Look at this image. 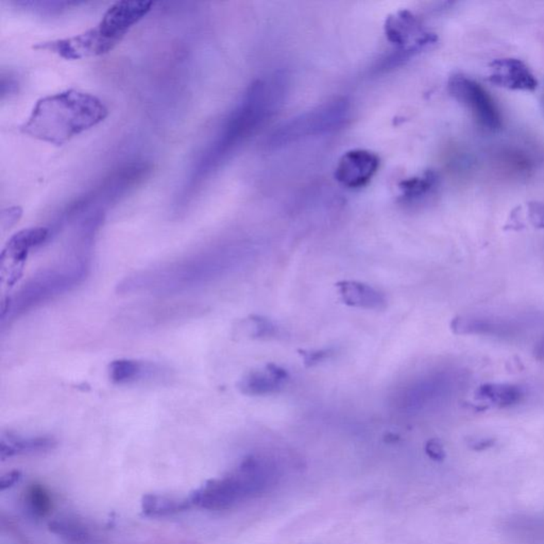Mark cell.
Returning <instances> with one entry per match:
<instances>
[{
  "instance_id": "ac0fdd59",
  "label": "cell",
  "mask_w": 544,
  "mask_h": 544,
  "mask_svg": "<svg viewBox=\"0 0 544 544\" xmlns=\"http://www.w3.org/2000/svg\"><path fill=\"white\" fill-rule=\"evenodd\" d=\"M193 506L190 498H176L164 494H146L141 498V510L144 515L153 518L172 516L188 510Z\"/></svg>"
},
{
  "instance_id": "d4e9b609",
  "label": "cell",
  "mask_w": 544,
  "mask_h": 544,
  "mask_svg": "<svg viewBox=\"0 0 544 544\" xmlns=\"http://www.w3.org/2000/svg\"><path fill=\"white\" fill-rule=\"evenodd\" d=\"M249 321L251 323V335L253 337H269L276 334V326L265 318L252 316Z\"/></svg>"
},
{
  "instance_id": "30bf717a",
  "label": "cell",
  "mask_w": 544,
  "mask_h": 544,
  "mask_svg": "<svg viewBox=\"0 0 544 544\" xmlns=\"http://www.w3.org/2000/svg\"><path fill=\"white\" fill-rule=\"evenodd\" d=\"M379 159L369 150L354 149L344 153L335 169L338 183L348 188H361L367 186L377 174Z\"/></svg>"
},
{
  "instance_id": "3957f363",
  "label": "cell",
  "mask_w": 544,
  "mask_h": 544,
  "mask_svg": "<svg viewBox=\"0 0 544 544\" xmlns=\"http://www.w3.org/2000/svg\"><path fill=\"white\" fill-rule=\"evenodd\" d=\"M108 115V106L97 96L69 88L38 100L20 131L38 141L62 146L102 124Z\"/></svg>"
},
{
  "instance_id": "277c9868",
  "label": "cell",
  "mask_w": 544,
  "mask_h": 544,
  "mask_svg": "<svg viewBox=\"0 0 544 544\" xmlns=\"http://www.w3.org/2000/svg\"><path fill=\"white\" fill-rule=\"evenodd\" d=\"M153 6V1H117L93 28L71 38L39 43L34 48L49 51L65 60L106 55L124 40L132 27L143 20Z\"/></svg>"
},
{
  "instance_id": "7402d4cb",
  "label": "cell",
  "mask_w": 544,
  "mask_h": 544,
  "mask_svg": "<svg viewBox=\"0 0 544 544\" xmlns=\"http://www.w3.org/2000/svg\"><path fill=\"white\" fill-rule=\"evenodd\" d=\"M49 529L51 533L73 544H90L93 541V535L90 529L82 523L71 519L53 521L49 524Z\"/></svg>"
},
{
  "instance_id": "d6986e66",
  "label": "cell",
  "mask_w": 544,
  "mask_h": 544,
  "mask_svg": "<svg viewBox=\"0 0 544 544\" xmlns=\"http://www.w3.org/2000/svg\"><path fill=\"white\" fill-rule=\"evenodd\" d=\"M478 399L505 408L516 405L522 400L523 391L519 386L512 384H484L476 391Z\"/></svg>"
},
{
  "instance_id": "ba28073f",
  "label": "cell",
  "mask_w": 544,
  "mask_h": 544,
  "mask_svg": "<svg viewBox=\"0 0 544 544\" xmlns=\"http://www.w3.org/2000/svg\"><path fill=\"white\" fill-rule=\"evenodd\" d=\"M149 170V166L144 163L129 164L115 170L110 176L104 178L95 188L84 196L76 199L67 207L59 221L55 223V231L59 227L83 218L85 214H90V209L94 207L98 209L100 205L109 204L115 199L126 194L129 190L141 183L144 178L147 176Z\"/></svg>"
},
{
  "instance_id": "7a4b0ae2",
  "label": "cell",
  "mask_w": 544,
  "mask_h": 544,
  "mask_svg": "<svg viewBox=\"0 0 544 544\" xmlns=\"http://www.w3.org/2000/svg\"><path fill=\"white\" fill-rule=\"evenodd\" d=\"M240 252L230 248L207 250L183 260L137 271L117 286L120 295H172L214 283L237 268Z\"/></svg>"
},
{
  "instance_id": "44dd1931",
  "label": "cell",
  "mask_w": 544,
  "mask_h": 544,
  "mask_svg": "<svg viewBox=\"0 0 544 544\" xmlns=\"http://www.w3.org/2000/svg\"><path fill=\"white\" fill-rule=\"evenodd\" d=\"M437 42V36L433 34H424L421 36L416 42L412 44L408 45V46L404 47L403 49L396 51V53H391L389 57H386L379 63V71H387V69H395V67H399V65L403 64L405 61L414 57V55H419V53H423V51L430 49L435 43Z\"/></svg>"
},
{
  "instance_id": "484cf974",
  "label": "cell",
  "mask_w": 544,
  "mask_h": 544,
  "mask_svg": "<svg viewBox=\"0 0 544 544\" xmlns=\"http://www.w3.org/2000/svg\"><path fill=\"white\" fill-rule=\"evenodd\" d=\"M527 216L533 227L544 229V203L529 202L527 205Z\"/></svg>"
},
{
  "instance_id": "e0dca14e",
  "label": "cell",
  "mask_w": 544,
  "mask_h": 544,
  "mask_svg": "<svg viewBox=\"0 0 544 544\" xmlns=\"http://www.w3.org/2000/svg\"><path fill=\"white\" fill-rule=\"evenodd\" d=\"M51 236L50 228L36 227L22 230L10 238L4 256H9L16 262H24L29 252L46 244Z\"/></svg>"
},
{
  "instance_id": "9c48e42d",
  "label": "cell",
  "mask_w": 544,
  "mask_h": 544,
  "mask_svg": "<svg viewBox=\"0 0 544 544\" xmlns=\"http://www.w3.org/2000/svg\"><path fill=\"white\" fill-rule=\"evenodd\" d=\"M449 95L469 108L478 125L486 130H500L502 116L487 90L467 76L453 75L447 82Z\"/></svg>"
},
{
  "instance_id": "603a6c76",
  "label": "cell",
  "mask_w": 544,
  "mask_h": 544,
  "mask_svg": "<svg viewBox=\"0 0 544 544\" xmlns=\"http://www.w3.org/2000/svg\"><path fill=\"white\" fill-rule=\"evenodd\" d=\"M438 182V176L435 172H426L422 176H414L403 181L401 184V190L403 196L407 197L410 200L422 198L430 194Z\"/></svg>"
},
{
  "instance_id": "5bb4252c",
  "label": "cell",
  "mask_w": 544,
  "mask_h": 544,
  "mask_svg": "<svg viewBox=\"0 0 544 544\" xmlns=\"http://www.w3.org/2000/svg\"><path fill=\"white\" fill-rule=\"evenodd\" d=\"M344 305L366 309H382L386 307L383 293L370 285L357 281H342L336 284Z\"/></svg>"
},
{
  "instance_id": "4dcf8cb0",
  "label": "cell",
  "mask_w": 544,
  "mask_h": 544,
  "mask_svg": "<svg viewBox=\"0 0 544 544\" xmlns=\"http://www.w3.org/2000/svg\"><path fill=\"white\" fill-rule=\"evenodd\" d=\"M494 445V440H492V439H480V440L475 441L472 447L474 449H477V451H482V449H489Z\"/></svg>"
},
{
  "instance_id": "2e32d148",
  "label": "cell",
  "mask_w": 544,
  "mask_h": 544,
  "mask_svg": "<svg viewBox=\"0 0 544 544\" xmlns=\"http://www.w3.org/2000/svg\"><path fill=\"white\" fill-rule=\"evenodd\" d=\"M57 440L49 436L25 437L20 435L4 434L0 438V459H10L16 455L34 454L50 451L57 447Z\"/></svg>"
},
{
  "instance_id": "5b68a950",
  "label": "cell",
  "mask_w": 544,
  "mask_h": 544,
  "mask_svg": "<svg viewBox=\"0 0 544 544\" xmlns=\"http://www.w3.org/2000/svg\"><path fill=\"white\" fill-rule=\"evenodd\" d=\"M274 463L260 456L244 459L229 475L211 480L190 496L193 506L225 510L264 494L277 482Z\"/></svg>"
},
{
  "instance_id": "4fadbf2b",
  "label": "cell",
  "mask_w": 544,
  "mask_h": 544,
  "mask_svg": "<svg viewBox=\"0 0 544 544\" xmlns=\"http://www.w3.org/2000/svg\"><path fill=\"white\" fill-rule=\"evenodd\" d=\"M286 379L287 372L284 369L268 365L264 370L253 371L240 379L238 388L245 395H268L281 389Z\"/></svg>"
},
{
  "instance_id": "6da1fadb",
  "label": "cell",
  "mask_w": 544,
  "mask_h": 544,
  "mask_svg": "<svg viewBox=\"0 0 544 544\" xmlns=\"http://www.w3.org/2000/svg\"><path fill=\"white\" fill-rule=\"evenodd\" d=\"M284 82L280 78L258 80L249 86L207 145L190 176L193 188L221 167L280 108Z\"/></svg>"
},
{
  "instance_id": "9a60e30c",
  "label": "cell",
  "mask_w": 544,
  "mask_h": 544,
  "mask_svg": "<svg viewBox=\"0 0 544 544\" xmlns=\"http://www.w3.org/2000/svg\"><path fill=\"white\" fill-rule=\"evenodd\" d=\"M451 328L459 335H494L505 337L515 333L516 326L502 320L461 316L451 322Z\"/></svg>"
},
{
  "instance_id": "cb8c5ba5",
  "label": "cell",
  "mask_w": 544,
  "mask_h": 544,
  "mask_svg": "<svg viewBox=\"0 0 544 544\" xmlns=\"http://www.w3.org/2000/svg\"><path fill=\"white\" fill-rule=\"evenodd\" d=\"M27 508L36 518H44L53 508V500L49 492L41 485H32L27 491Z\"/></svg>"
},
{
  "instance_id": "7c38bea8",
  "label": "cell",
  "mask_w": 544,
  "mask_h": 544,
  "mask_svg": "<svg viewBox=\"0 0 544 544\" xmlns=\"http://www.w3.org/2000/svg\"><path fill=\"white\" fill-rule=\"evenodd\" d=\"M166 371L159 365L137 359L120 358L113 361L109 366V377L117 385L153 381L164 377Z\"/></svg>"
},
{
  "instance_id": "f1b7e54d",
  "label": "cell",
  "mask_w": 544,
  "mask_h": 544,
  "mask_svg": "<svg viewBox=\"0 0 544 544\" xmlns=\"http://www.w3.org/2000/svg\"><path fill=\"white\" fill-rule=\"evenodd\" d=\"M426 453L431 459H435V461H442L445 457L442 445L437 439L428 441V445H426Z\"/></svg>"
},
{
  "instance_id": "8fae6325",
  "label": "cell",
  "mask_w": 544,
  "mask_h": 544,
  "mask_svg": "<svg viewBox=\"0 0 544 544\" xmlns=\"http://www.w3.org/2000/svg\"><path fill=\"white\" fill-rule=\"evenodd\" d=\"M489 81L512 90L533 92L538 86L537 80L529 67L521 60L512 57L496 59L490 63Z\"/></svg>"
},
{
  "instance_id": "ffe728a7",
  "label": "cell",
  "mask_w": 544,
  "mask_h": 544,
  "mask_svg": "<svg viewBox=\"0 0 544 544\" xmlns=\"http://www.w3.org/2000/svg\"><path fill=\"white\" fill-rule=\"evenodd\" d=\"M420 32V25L410 12H400L392 16L386 24L388 40L393 44L403 46L414 34Z\"/></svg>"
},
{
  "instance_id": "f546056e",
  "label": "cell",
  "mask_w": 544,
  "mask_h": 544,
  "mask_svg": "<svg viewBox=\"0 0 544 544\" xmlns=\"http://www.w3.org/2000/svg\"><path fill=\"white\" fill-rule=\"evenodd\" d=\"M22 472L18 471V470H14V471L6 474L0 480V490L4 491V490L13 487L14 485H16L22 480Z\"/></svg>"
},
{
  "instance_id": "4316f807",
  "label": "cell",
  "mask_w": 544,
  "mask_h": 544,
  "mask_svg": "<svg viewBox=\"0 0 544 544\" xmlns=\"http://www.w3.org/2000/svg\"><path fill=\"white\" fill-rule=\"evenodd\" d=\"M330 354H332V352L330 350L301 351V356H303L305 364L307 367H312L314 365L318 364L320 361L326 359V357L330 356Z\"/></svg>"
},
{
  "instance_id": "8992f818",
  "label": "cell",
  "mask_w": 544,
  "mask_h": 544,
  "mask_svg": "<svg viewBox=\"0 0 544 544\" xmlns=\"http://www.w3.org/2000/svg\"><path fill=\"white\" fill-rule=\"evenodd\" d=\"M90 271V262L86 253H76L62 264L43 269L4 303L1 324L11 323L16 318L77 288L86 280Z\"/></svg>"
},
{
  "instance_id": "83f0119b",
  "label": "cell",
  "mask_w": 544,
  "mask_h": 544,
  "mask_svg": "<svg viewBox=\"0 0 544 544\" xmlns=\"http://www.w3.org/2000/svg\"><path fill=\"white\" fill-rule=\"evenodd\" d=\"M22 216V209L20 207H8V209H4L1 213V221H3L4 227H11L16 221Z\"/></svg>"
},
{
  "instance_id": "52a82bcc",
  "label": "cell",
  "mask_w": 544,
  "mask_h": 544,
  "mask_svg": "<svg viewBox=\"0 0 544 544\" xmlns=\"http://www.w3.org/2000/svg\"><path fill=\"white\" fill-rule=\"evenodd\" d=\"M350 110L349 100L336 98L302 113L283 123L271 133L267 139V147L280 149L298 141L335 132L346 124Z\"/></svg>"
}]
</instances>
